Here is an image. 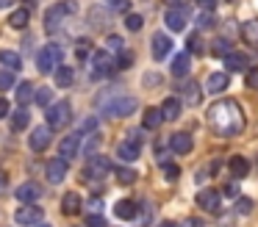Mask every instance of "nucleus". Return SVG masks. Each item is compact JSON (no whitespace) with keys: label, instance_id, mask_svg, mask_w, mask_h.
Instances as JSON below:
<instances>
[{"label":"nucleus","instance_id":"obj_56","mask_svg":"<svg viewBox=\"0 0 258 227\" xmlns=\"http://www.w3.org/2000/svg\"><path fill=\"white\" fill-rule=\"evenodd\" d=\"M9 3H12V0H0V6H9Z\"/></svg>","mask_w":258,"mask_h":227},{"label":"nucleus","instance_id":"obj_31","mask_svg":"<svg viewBox=\"0 0 258 227\" xmlns=\"http://www.w3.org/2000/svg\"><path fill=\"white\" fill-rule=\"evenodd\" d=\"M34 100V83H17V103L20 105H28Z\"/></svg>","mask_w":258,"mask_h":227},{"label":"nucleus","instance_id":"obj_26","mask_svg":"<svg viewBox=\"0 0 258 227\" xmlns=\"http://www.w3.org/2000/svg\"><path fill=\"white\" fill-rule=\"evenodd\" d=\"M161 122H164L161 108H147L145 119H142V127H145V130H156V127H161Z\"/></svg>","mask_w":258,"mask_h":227},{"label":"nucleus","instance_id":"obj_9","mask_svg":"<svg viewBox=\"0 0 258 227\" xmlns=\"http://www.w3.org/2000/svg\"><path fill=\"white\" fill-rule=\"evenodd\" d=\"M81 136L84 133L81 130H75V133H70V136H64L61 141H58V158H64V161H70V158H75V155L81 153Z\"/></svg>","mask_w":258,"mask_h":227},{"label":"nucleus","instance_id":"obj_6","mask_svg":"<svg viewBox=\"0 0 258 227\" xmlns=\"http://www.w3.org/2000/svg\"><path fill=\"white\" fill-rule=\"evenodd\" d=\"M106 108L108 116H114V119H122V116H131L136 108H139V103H136V97H117L111 100V103L103 105Z\"/></svg>","mask_w":258,"mask_h":227},{"label":"nucleus","instance_id":"obj_21","mask_svg":"<svg viewBox=\"0 0 258 227\" xmlns=\"http://www.w3.org/2000/svg\"><path fill=\"white\" fill-rule=\"evenodd\" d=\"M81 208H84V199L78 197V194H64L61 197V213L64 216H75V213H81Z\"/></svg>","mask_w":258,"mask_h":227},{"label":"nucleus","instance_id":"obj_11","mask_svg":"<svg viewBox=\"0 0 258 227\" xmlns=\"http://www.w3.org/2000/svg\"><path fill=\"white\" fill-rule=\"evenodd\" d=\"M50 136H53L50 127H34V130H31V136H28L31 149H34V153H42V149H47V147H50Z\"/></svg>","mask_w":258,"mask_h":227},{"label":"nucleus","instance_id":"obj_19","mask_svg":"<svg viewBox=\"0 0 258 227\" xmlns=\"http://www.w3.org/2000/svg\"><path fill=\"white\" fill-rule=\"evenodd\" d=\"M228 86H230L228 72H214V75L206 81V92H208V94H219V92H225Z\"/></svg>","mask_w":258,"mask_h":227},{"label":"nucleus","instance_id":"obj_27","mask_svg":"<svg viewBox=\"0 0 258 227\" xmlns=\"http://www.w3.org/2000/svg\"><path fill=\"white\" fill-rule=\"evenodd\" d=\"M0 64L6 66V69L17 72L20 66H23V58H20V53H14V50H0Z\"/></svg>","mask_w":258,"mask_h":227},{"label":"nucleus","instance_id":"obj_42","mask_svg":"<svg viewBox=\"0 0 258 227\" xmlns=\"http://www.w3.org/2000/svg\"><path fill=\"white\" fill-rule=\"evenodd\" d=\"M197 22H200V28H206V31H208V28H214V25H217V17H214L211 11H203V14H200V20H197Z\"/></svg>","mask_w":258,"mask_h":227},{"label":"nucleus","instance_id":"obj_46","mask_svg":"<svg viewBox=\"0 0 258 227\" xmlns=\"http://www.w3.org/2000/svg\"><path fill=\"white\" fill-rule=\"evenodd\" d=\"M156 155H158V164H167L169 149H167V147H161V144H156Z\"/></svg>","mask_w":258,"mask_h":227},{"label":"nucleus","instance_id":"obj_15","mask_svg":"<svg viewBox=\"0 0 258 227\" xmlns=\"http://www.w3.org/2000/svg\"><path fill=\"white\" fill-rule=\"evenodd\" d=\"M191 147H195V138L189 136V133H175L172 138H169V149L178 155H189Z\"/></svg>","mask_w":258,"mask_h":227},{"label":"nucleus","instance_id":"obj_47","mask_svg":"<svg viewBox=\"0 0 258 227\" xmlns=\"http://www.w3.org/2000/svg\"><path fill=\"white\" fill-rule=\"evenodd\" d=\"M100 208H103V199L100 197H92L89 199V210H92V213H100Z\"/></svg>","mask_w":258,"mask_h":227},{"label":"nucleus","instance_id":"obj_41","mask_svg":"<svg viewBox=\"0 0 258 227\" xmlns=\"http://www.w3.org/2000/svg\"><path fill=\"white\" fill-rule=\"evenodd\" d=\"M89 17H92V25H97V28L106 25V11H103V9H92Z\"/></svg>","mask_w":258,"mask_h":227},{"label":"nucleus","instance_id":"obj_32","mask_svg":"<svg viewBox=\"0 0 258 227\" xmlns=\"http://www.w3.org/2000/svg\"><path fill=\"white\" fill-rule=\"evenodd\" d=\"M28 122H31V114H28V108H20L17 114L12 116V130H25L28 127Z\"/></svg>","mask_w":258,"mask_h":227},{"label":"nucleus","instance_id":"obj_53","mask_svg":"<svg viewBox=\"0 0 258 227\" xmlns=\"http://www.w3.org/2000/svg\"><path fill=\"white\" fill-rule=\"evenodd\" d=\"M9 108H12V105H9V100H6V97H0V116H6Z\"/></svg>","mask_w":258,"mask_h":227},{"label":"nucleus","instance_id":"obj_49","mask_svg":"<svg viewBox=\"0 0 258 227\" xmlns=\"http://www.w3.org/2000/svg\"><path fill=\"white\" fill-rule=\"evenodd\" d=\"M111 9H119V11H128V0H106Z\"/></svg>","mask_w":258,"mask_h":227},{"label":"nucleus","instance_id":"obj_4","mask_svg":"<svg viewBox=\"0 0 258 227\" xmlns=\"http://www.w3.org/2000/svg\"><path fill=\"white\" fill-rule=\"evenodd\" d=\"M58 64H61V47H58V44H47V47L39 50V55H36L39 72H53Z\"/></svg>","mask_w":258,"mask_h":227},{"label":"nucleus","instance_id":"obj_13","mask_svg":"<svg viewBox=\"0 0 258 227\" xmlns=\"http://www.w3.org/2000/svg\"><path fill=\"white\" fill-rule=\"evenodd\" d=\"M164 20H167V28H169V31H183L186 22H189V14H186L183 6H175V9L167 11V17H164Z\"/></svg>","mask_w":258,"mask_h":227},{"label":"nucleus","instance_id":"obj_10","mask_svg":"<svg viewBox=\"0 0 258 227\" xmlns=\"http://www.w3.org/2000/svg\"><path fill=\"white\" fill-rule=\"evenodd\" d=\"M139 149H142V133H134V136H131V141L117 144V158L136 161V158H139Z\"/></svg>","mask_w":258,"mask_h":227},{"label":"nucleus","instance_id":"obj_52","mask_svg":"<svg viewBox=\"0 0 258 227\" xmlns=\"http://www.w3.org/2000/svg\"><path fill=\"white\" fill-rule=\"evenodd\" d=\"M236 208H239V213H247V210L252 208V202H250V199H239V205H236Z\"/></svg>","mask_w":258,"mask_h":227},{"label":"nucleus","instance_id":"obj_25","mask_svg":"<svg viewBox=\"0 0 258 227\" xmlns=\"http://www.w3.org/2000/svg\"><path fill=\"white\" fill-rule=\"evenodd\" d=\"M228 166H230V175L239 177V180L250 175V164H247V158H241V155H233V158L228 161Z\"/></svg>","mask_w":258,"mask_h":227},{"label":"nucleus","instance_id":"obj_50","mask_svg":"<svg viewBox=\"0 0 258 227\" xmlns=\"http://www.w3.org/2000/svg\"><path fill=\"white\" fill-rule=\"evenodd\" d=\"M197 3H200V9H203V11H214L219 0H197Z\"/></svg>","mask_w":258,"mask_h":227},{"label":"nucleus","instance_id":"obj_7","mask_svg":"<svg viewBox=\"0 0 258 227\" xmlns=\"http://www.w3.org/2000/svg\"><path fill=\"white\" fill-rule=\"evenodd\" d=\"M106 175H111V161L103 158V155L92 158L84 169V180H100V177H106Z\"/></svg>","mask_w":258,"mask_h":227},{"label":"nucleus","instance_id":"obj_54","mask_svg":"<svg viewBox=\"0 0 258 227\" xmlns=\"http://www.w3.org/2000/svg\"><path fill=\"white\" fill-rule=\"evenodd\" d=\"M167 3H169V6H172V9H175V6H186V0H167Z\"/></svg>","mask_w":258,"mask_h":227},{"label":"nucleus","instance_id":"obj_24","mask_svg":"<svg viewBox=\"0 0 258 227\" xmlns=\"http://www.w3.org/2000/svg\"><path fill=\"white\" fill-rule=\"evenodd\" d=\"M180 108H183V105H180L178 97H167L161 103V116L167 122H172V119H178V116H180Z\"/></svg>","mask_w":258,"mask_h":227},{"label":"nucleus","instance_id":"obj_20","mask_svg":"<svg viewBox=\"0 0 258 227\" xmlns=\"http://www.w3.org/2000/svg\"><path fill=\"white\" fill-rule=\"evenodd\" d=\"M180 89V97H183V103H189V105H197L200 103V97H203V92H200V83H195V81H186L183 86H178Z\"/></svg>","mask_w":258,"mask_h":227},{"label":"nucleus","instance_id":"obj_17","mask_svg":"<svg viewBox=\"0 0 258 227\" xmlns=\"http://www.w3.org/2000/svg\"><path fill=\"white\" fill-rule=\"evenodd\" d=\"M225 66H228V72H241L250 66V55L247 53H225Z\"/></svg>","mask_w":258,"mask_h":227},{"label":"nucleus","instance_id":"obj_22","mask_svg":"<svg viewBox=\"0 0 258 227\" xmlns=\"http://www.w3.org/2000/svg\"><path fill=\"white\" fill-rule=\"evenodd\" d=\"M114 213H117V219H136L139 205H136L134 199H119V202L114 205Z\"/></svg>","mask_w":258,"mask_h":227},{"label":"nucleus","instance_id":"obj_16","mask_svg":"<svg viewBox=\"0 0 258 227\" xmlns=\"http://www.w3.org/2000/svg\"><path fill=\"white\" fill-rule=\"evenodd\" d=\"M14 197H17L23 205H31V202H36V199L42 197V188L36 186V183H23V186L14 191Z\"/></svg>","mask_w":258,"mask_h":227},{"label":"nucleus","instance_id":"obj_14","mask_svg":"<svg viewBox=\"0 0 258 227\" xmlns=\"http://www.w3.org/2000/svg\"><path fill=\"white\" fill-rule=\"evenodd\" d=\"M197 205H200L203 210H208V213H217L219 205H222V199H219V194L214 191V188H206V191L197 194Z\"/></svg>","mask_w":258,"mask_h":227},{"label":"nucleus","instance_id":"obj_43","mask_svg":"<svg viewBox=\"0 0 258 227\" xmlns=\"http://www.w3.org/2000/svg\"><path fill=\"white\" fill-rule=\"evenodd\" d=\"M211 50H214L217 55H225V53H230V42H228V39H217Z\"/></svg>","mask_w":258,"mask_h":227},{"label":"nucleus","instance_id":"obj_12","mask_svg":"<svg viewBox=\"0 0 258 227\" xmlns=\"http://www.w3.org/2000/svg\"><path fill=\"white\" fill-rule=\"evenodd\" d=\"M45 172H47V180L53 183V186H58V183H64V177H67V161L64 158H50V164L45 166Z\"/></svg>","mask_w":258,"mask_h":227},{"label":"nucleus","instance_id":"obj_37","mask_svg":"<svg viewBox=\"0 0 258 227\" xmlns=\"http://www.w3.org/2000/svg\"><path fill=\"white\" fill-rule=\"evenodd\" d=\"M117 183H122V186L136 183V172L134 169H117Z\"/></svg>","mask_w":258,"mask_h":227},{"label":"nucleus","instance_id":"obj_44","mask_svg":"<svg viewBox=\"0 0 258 227\" xmlns=\"http://www.w3.org/2000/svg\"><path fill=\"white\" fill-rule=\"evenodd\" d=\"M106 47H108V50H117V53H119V50L125 47V39H122V36H108V39H106Z\"/></svg>","mask_w":258,"mask_h":227},{"label":"nucleus","instance_id":"obj_2","mask_svg":"<svg viewBox=\"0 0 258 227\" xmlns=\"http://www.w3.org/2000/svg\"><path fill=\"white\" fill-rule=\"evenodd\" d=\"M75 9H78V3H75V0H64V3H58V6H50V9H47V14H45L47 33L61 31L64 22L70 20V14H75Z\"/></svg>","mask_w":258,"mask_h":227},{"label":"nucleus","instance_id":"obj_33","mask_svg":"<svg viewBox=\"0 0 258 227\" xmlns=\"http://www.w3.org/2000/svg\"><path fill=\"white\" fill-rule=\"evenodd\" d=\"M186 53L195 55V53H206V44H203L200 33H191L189 36V44H186Z\"/></svg>","mask_w":258,"mask_h":227},{"label":"nucleus","instance_id":"obj_34","mask_svg":"<svg viewBox=\"0 0 258 227\" xmlns=\"http://www.w3.org/2000/svg\"><path fill=\"white\" fill-rule=\"evenodd\" d=\"M17 83H14V72L12 69H0V89L3 92H9V89H14Z\"/></svg>","mask_w":258,"mask_h":227},{"label":"nucleus","instance_id":"obj_38","mask_svg":"<svg viewBox=\"0 0 258 227\" xmlns=\"http://www.w3.org/2000/svg\"><path fill=\"white\" fill-rule=\"evenodd\" d=\"M75 53H78L81 61H86L92 55V42H89V39H78V50H75Z\"/></svg>","mask_w":258,"mask_h":227},{"label":"nucleus","instance_id":"obj_40","mask_svg":"<svg viewBox=\"0 0 258 227\" xmlns=\"http://www.w3.org/2000/svg\"><path fill=\"white\" fill-rule=\"evenodd\" d=\"M161 172H164V177H167L169 183L178 180V175H180V169H178L175 164H161Z\"/></svg>","mask_w":258,"mask_h":227},{"label":"nucleus","instance_id":"obj_30","mask_svg":"<svg viewBox=\"0 0 258 227\" xmlns=\"http://www.w3.org/2000/svg\"><path fill=\"white\" fill-rule=\"evenodd\" d=\"M241 36H244V42L258 44V20H247L241 25Z\"/></svg>","mask_w":258,"mask_h":227},{"label":"nucleus","instance_id":"obj_57","mask_svg":"<svg viewBox=\"0 0 258 227\" xmlns=\"http://www.w3.org/2000/svg\"><path fill=\"white\" fill-rule=\"evenodd\" d=\"M42 227H45V224H42Z\"/></svg>","mask_w":258,"mask_h":227},{"label":"nucleus","instance_id":"obj_5","mask_svg":"<svg viewBox=\"0 0 258 227\" xmlns=\"http://www.w3.org/2000/svg\"><path fill=\"white\" fill-rule=\"evenodd\" d=\"M89 64H92V78H106L114 69V58L108 50H92Z\"/></svg>","mask_w":258,"mask_h":227},{"label":"nucleus","instance_id":"obj_18","mask_svg":"<svg viewBox=\"0 0 258 227\" xmlns=\"http://www.w3.org/2000/svg\"><path fill=\"white\" fill-rule=\"evenodd\" d=\"M169 50H172V39L164 36V33H156V36H153V58L156 61L167 58Z\"/></svg>","mask_w":258,"mask_h":227},{"label":"nucleus","instance_id":"obj_28","mask_svg":"<svg viewBox=\"0 0 258 227\" xmlns=\"http://www.w3.org/2000/svg\"><path fill=\"white\" fill-rule=\"evenodd\" d=\"M53 72H56V86H64V89H67V86H73V81H75L73 66H61V64H58Z\"/></svg>","mask_w":258,"mask_h":227},{"label":"nucleus","instance_id":"obj_23","mask_svg":"<svg viewBox=\"0 0 258 227\" xmlns=\"http://www.w3.org/2000/svg\"><path fill=\"white\" fill-rule=\"evenodd\" d=\"M189 69H191V55L183 50V53H178L172 58V75L175 78H183V75H189Z\"/></svg>","mask_w":258,"mask_h":227},{"label":"nucleus","instance_id":"obj_1","mask_svg":"<svg viewBox=\"0 0 258 227\" xmlns=\"http://www.w3.org/2000/svg\"><path fill=\"white\" fill-rule=\"evenodd\" d=\"M208 125L219 136H239L244 130V114L236 100H219L208 108Z\"/></svg>","mask_w":258,"mask_h":227},{"label":"nucleus","instance_id":"obj_36","mask_svg":"<svg viewBox=\"0 0 258 227\" xmlns=\"http://www.w3.org/2000/svg\"><path fill=\"white\" fill-rule=\"evenodd\" d=\"M142 25H145V17L142 14H128L125 17V28H128V31H142Z\"/></svg>","mask_w":258,"mask_h":227},{"label":"nucleus","instance_id":"obj_3","mask_svg":"<svg viewBox=\"0 0 258 227\" xmlns=\"http://www.w3.org/2000/svg\"><path fill=\"white\" fill-rule=\"evenodd\" d=\"M45 119H47V127H50V130H61V127H67L70 119H73V105H70L67 100H58V103L47 105Z\"/></svg>","mask_w":258,"mask_h":227},{"label":"nucleus","instance_id":"obj_35","mask_svg":"<svg viewBox=\"0 0 258 227\" xmlns=\"http://www.w3.org/2000/svg\"><path fill=\"white\" fill-rule=\"evenodd\" d=\"M131 64H134V55L125 53V50H119V55L114 58V69H128Z\"/></svg>","mask_w":258,"mask_h":227},{"label":"nucleus","instance_id":"obj_51","mask_svg":"<svg viewBox=\"0 0 258 227\" xmlns=\"http://www.w3.org/2000/svg\"><path fill=\"white\" fill-rule=\"evenodd\" d=\"M6 186H9V175L6 172H0V197L6 194Z\"/></svg>","mask_w":258,"mask_h":227},{"label":"nucleus","instance_id":"obj_29","mask_svg":"<svg viewBox=\"0 0 258 227\" xmlns=\"http://www.w3.org/2000/svg\"><path fill=\"white\" fill-rule=\"evenodd\" d=\"M28 22H31L28 9H17V11H12V17H9V25H12V28H17V31L28 28Z\"/></svg>","mask_w":258,"mask_h":227},{"label":"nucleus","instance_id":"obj_39","mask_svg":"<svg viewBox=\"0 0 258 227\" xmlns=\"http://www.w3.org/2000/svg\"><path fill=\"white\" fill-rule=\"evenodd\" d=\"M34 97H36V103H39V105H45V108H47V105L53 103V92H50V86L39 89V92H36Z\"/></svg>","mask_w":258,"mask_h":227},{"label":"nucleus","instance_id":"obj_45","mask_svg":"<svg viewBox=\"0 0 258 227\" xmlns=\"http://www.w3.org/2000/svg\"><path fill=\"white\" fill-rule=\"evenodd\" d=\"M86 227H108L106 219H103L100 213H89V219H86Z\"/></svg>","mask_w":258,"mask_h":227},{"label":"nucleus","instance_id":"obj_55","mask_svg":"<svg viewBox=\"0 0 258 227\" xmlns=\"http://www.w3.org/2000/svg\"><path fill=\"white\" fill-rule=\"evenodd\" d=\"M158 227H178V224H175V221H161Z\"/></svg>","mask_w":258,"mask_h":227},{"label":"nucleus","instance_id":"obj_48","mask_svg":"<svg viewBox=\"0 0 258 227\" xmlns=\"http://www.w3.org/2000/svg\"><path fill=\"white\" fill-rule=\"evenodd\" d=\"M247 86L258 89V69H250V72H247Z\"/></svg>","mask_w":258,"mask_h":227},{"label":"nucleus","instance_id":"obj_8","mask_svg":"<svg viewBox=\"0 0 258 227\" xmlns=\"http://www.w3.org/2000/svg\"><path fill=\"white\" fill-rule=\"evenodd\" d=\"M42 216H45V213H42V208H36V205L31 202V205H23V208L14 213V221H17L20 227H36L42 221Z\"/></svg>","mask_w":258,"mask_h":227}]
</instances>
